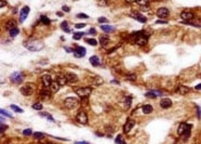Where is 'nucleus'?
I'll return each mask as SVG.
<instances>
[{
	"label": "nucleus",
	"mask_w": 201,
	"mask_h": 144,
	"mask_svg": "<svg viewBox=\"0 0 201 144\" xmlns=\"http://www.w3.org/2000/svg\"><path fill=\"white\" fill-rule=\"evenodd\" d=\"M169 14H170V11L166 8H159L158 11H157V15L160 18H166L169 16Z\"/></svg>",
	"instance_id": "obj_13"
},
{
	"label": "nucleus",
	"mask_w": 201,
	"mask_h": 144,
	"mask_svg": "<svg viewBox=\"0 0 201 144\" xmlns=\"http://www.w3.org/2000/svg\"><path fill=\"white\" fill-rule=\"evenodd\" d=\"M40 98L42 99L43 101H48L50 100L51 98V92L49 90H47V89H43V90L40 91Z\"/></svg>",
	"instance_id": "obj_19"
},
{
	"label": "nucleus",
	"mask_w": 201,
	"mask_h": 144,
	"mask_svg": "<svg viewBox=\"0 0 201 144\" xmlns=\"http://www.w3.org/2000/svg\"><path fill=\"white\" fill-rule=\"evenodd\" d=\"M20 91L24 97H30V95H33V93L35 92V88H34V85L27 83V85L23 86V87L20 89Z\"/></svg>",
	"instance_id": "obj_6"
},
{
	"label": "nucleus",
	"mask_w": 201,
	"mask_h": 144,
	"mask_svg": "<svg viewBox=\"0 0 201 144\" xmlns=\"http://www.w3.org/2000/svg\"><path fill=\"white\" fill-rule=\"evenodd\" d=\"M74 90H75V92H76V94L78 95V97L82 98V99H84V98H88L89 95L91 94V92H92V88H91V87L75 88Z\"/></svg>",
	"instance_id": "obj_3"
},
{
	"label": "nucleus",
	"mask_w": 201,
	"mask_h": 144,
	"mask_svg": "<svg viewBox=\"0 0 201 144\" xmlns=\"http://www.w3.org/2000/svg\"><path fill=\"white\" fill-rule=\"evenodd\" d=\"M123 101L125 102V104H127V108H128V107H130L131 103H132V98H131V97H125V98H123Z\"/></svg>",
	"instance_id": "obj_33"
},
{
	"label": "nucleus",
	"mask_w": 201,
	"mask_h": 144,
	"mask_svg": "<svg viewBox=\"0 0 201 144\" xmlns=\"http://www.w3.org/2000/svg\"><path fill=\"white\" fill-rule=\"evenodd\" d=\"M76 144H90L88 142H76Z\"/></svg>",
	"instance_id": "obj_55"
},
{
	"label": "nucleus",
	"mask_w": 201,
	"mask_h": 144,
	"mask_svg": "<svg viewBox=\"0 0 201 144\" xmlns=\"http://www.w3.org/2000/svg\"><path fill=\"white\" fill-rule=\"evenodd\" d=\"M23 134L24 135H30V134H33V131H31V129H25V130H23Z\"/></svg>",
	"instance_id": "obj_42"
},
{
	"label": "nucleus",
	"mask_w": 201,
	"mask_h": 144,
	"mask_svg": "<svg viewBox=\"0 0 201 144\" xmlns=\"http://www.w3.org/2000/svg\"><path fill=\"white\" fill-rule=\"evenodd\" d=\"M60 83L57 82L56 80L55 81H52V83H51V86H50V90H51V92H53V93H55V92H57V91L60 90Z\"/></svg>",
	"instance_id": "obj_22"
},
{
	"label": "nucleus",
	"mask_w": 201,
	"mask_h": 144,
	"mask_svg": "<svg viewBox=\"0 0 201 144\" xmlns=\"http://www.w3.org/2000/svg\"><path fill=\"white\" fill-rule=\"evenodd\" d=\"M94 78V85H101V83H103V79L101 77H93Z\"/></svg>",
	"instance_id": "obj_37"
},
{
	"label": "nucleus",
	"mask_w": 201,
	"mask_h": 144,
	"mask_svg": "<svg viewBox=\"0 0 201 144\" xmlns=\"http://www.w3.org/2000/svg\"><path fill=\"white\" fill-rule=\"evenodd\" d=\"M115 142L117 143V144H125V143H124V141H123V140H122V138H121V134H118L117 138L115 139Z\"/></svg>",
	"instance_id": "obj_34"
},
{
	"label": "nucleus",
	"mask_w": 201,
	"mask_h": 144,
	"mask_svg": "<svg viewBox=\"0 0 201 144\" xmlns=\"http://www.w3.org/2000/svg\"><path fill=\"white\" fill-rule=\"evenodd\" d=\"M10 79L13 83H21L24 80V75L21 72H15V73H13L11 75Z\"/></svg>",
	"instance_id": "obj_7"
},
{
	"label": "nucleus",
	"mask_w": 201,
	"mask_h": 144,
	"mask_svg": "<svg viewBox=\"0 0 201 144\" xmlns=\"http://www.w3.org/2000/svg\"><path fill=\"white\" fill-rule=\"evenodd\" d=\"M161 94H162L161 91L152 90V91H149V92L145 93V97H146V98H151V99H155V98H157V97H160Z\"/></svg>",
	"instance_id": "obj_18"
},
{
	"label": "nucleus",
	"mask_w": 201,
	"mask_h": 144,
	"mask_svg": "<svg viewBox=\"0 0 201 144\" xmlns=\"http://www.w3.org/2000/svg\"><path fill=\"white\" fill-rule=\"evenodd\" d=\"M98 23H108V20L106 18H98Z\"/></svg>",
	"instance_id": "obj_45"
},
{
	"label": "nucleus",
	"mask_w": 201,
	"mask_h": 144,
	"mask_svg": "<svg viewBox=\"0 0 201 144\" xmlns=\"http://www.w3.org/2000/svg\"><path fill=\"white\" fill-rule=\"evenodd\" d=\"M29 11H30V9H29V7H27V6H25L23 9H22L21 13H20V21H21V22H24V21H25L26 16L28 15Z\"/></svg>",
	"instance_id": "obj_14"
},
{
	"label": "nucleus",
	"mask_w": 201,
	"mask_h": 144,
	"mask_svg": "<svg viewBox=\"0 0 201 144\" xmlns=\"http://www.w3.org/2000/svg\"><path fill=\"white\" fill-rule=\"evenodd\" d=\"M134 125H135V122H134V120H133V119H128L127 124L123 126V130H124V133H129L130 130H132V128L134 127Z\"/></svg>",
	"instance_id": "obj_15"
},
{
	"label": "nucleus",
	"mask_w": 201,
	"mask_h": 144,
	"mask_svg": "<svg viewBox=\"0 0 201 144\" xmlns=\"http://www.w3.org/2000/svg\"><path fill=\"white\" fill-rule=\"evenodd\" d=\"M72 52H74V55L76 57H83L86 55V48L83 47H76L74 50H72Z\"/></svg>",
	"instance_id": "obj_9"
},
{
	"label": "nucleus",
	"mask_w": 201,
	"mask_h": 144,
	"mask_svg": "<svg viewBox=\"0 0 201 144\" xmlns=\"http://www.w3.org/2000/svg\"><path fill=\"white\" fill-rule=\"evenodd\" d=\"M16 25H17V22H16L15 20H13V18H11V20H9L8 22L4 24V27H6V29H8L9 32H10L11 29L16 27Z\"/></svg>",
	"instance_id": "obj_16"
},
{
	"label": "nucleus",
	"mask_w": 201,
	"mask_h": 144,
	"mask_svg": "<svg viewBox=\"0 0 201 144\" xmlns=\"http://www.w3.org/2000/svg\"><path fill=\"white\" fill-rule=\"evenodd\" d=\"M40 115H41V116H43V117H45V118H48L50 121H52V122L54 121V119L52 118V116H51V115H49L48 113H40Z\"/></svg>",
	"instance_id": "obj_36"
},
{
	"label": "nucleus",
	"mask_w": 201,
	"mask_h": 144,
	"mask_svg": "<svg viewBox=\"0 0 201 144\" xmlns=\"http://www.w3.org/2000/svg\"><path fill=\"white\" fill-rule=\"evenodd\" d=\"M18 33H20V29H18L17 27H15V28L10 30V36L11 37H15L16 35H18Z\"/></svg>",
	"instance_id": "obj_32"
},
{
	"label": "nucleus",
	"mask_w": 201,
	"mask_h": 144,
	"mask_svg": "<svg viewBox=\"0 0 201 144\" xmlns=\"http://www.w3.org/2000/svg\"><path fill=\"white\" fill-rule=\"evenodd\" d=\"M40 21H41V23L42 24H44V25H50V23H51V21L49 20V18H47L45 15H42L40 18Z\"/></svg>",
	"instance_id": "obj_30"
},
{
	"label": "nucleus",
	"mask_w": 201,
	"mask_h": 144,
	"mask_svg": "<svg viewBox=\"0 0 201 144\" xmlns=\"http://www.w3.org/2000/svg\"><path fill=\"white\" fill-rule=\"evenodd\" d=\"M83 35H84L83 33H75V34H74V36H72V38H74L75 40H79Z\"/></svg>",
	"instance_id": "obj_35"
},
{
	"label": "nucleus",
	"mask_w": 201,
	"mask_h": 144,
	"mask_svg": "<svg viewBox=\"0 0 201 144\" xmlns=\"http://www.w3.org/2000/svg\"><path fill=\"white\" fill-rule=\"evenodd\" d=\"M0 113H1V116L3 115V116H7V117H12V115H11V114H8V112H6L4 109H1V111H0Z\"/></svg>",
	"instance_id": "obj_44"
},
{
	"label": "nucleus",
	"mask_w": 201,
	"mask_h": 144,
	"mask_svg": "<svg viewBox=\"0 0 201 144\" xmlns=\"http://www.w3.org/2000/svg\"><path fill=\"white\" fill-rule=\"evenodd\" d=\"M127 78L129 79V80L135 81L136 80V75H135V74H129V75H127Z\"/></svg>",
	"instance_id": "obj_40"
},
{
	"label": "nucleus",
	"mask_w": 201,
	"mask_h": 144,
	"mask_svg": "<svg viewBox=\"0 0 201 144\" xmlns=\"http://www.w3.org/2000/svg\"><path fill=\"white\" fill-rule=\"evenodd\" d=\"M195 89H196V90H201V83H200V85H198V86H196Z\"/></svg>",
	"instance_id": "obj_54"
},
{
	"label": "nucleus",
	"mask_w": 201,
	"mask_h": 144,
	"mask_svg": "<svg viewBox=\"0 0 201 144\" xmlns=\"http://www.w3.org/2000/svg\"><path fill=\"white\" fill-rule=\"evenodd\" d=\"M87 42H88L89 45H97V41H96L95 39H93V38H90V39H87Z\"/></svg>",
	"instance_id": "obj_39"
},
{
	"label": "nucleus",
	"mask_w": 201,
	"mask_h": 144,
	"mask_svg": "<svg viewBox=\"0 0 201 144\" xmlns=\"http://www.w3.org/2000/svg\"><path fill=\"white\" fill-rule=\"evenodd\" d=\"M34 136H35L36 139H43L44 138V134L42 132H36V133H34Z\"/></svg>",
	"instance_id": "obj_41"
},
{
	"label": "nucleus",
	"mask_w": 201,
	"mask_h": 144,
	"mask_svg": "<svg viewBox=\"0 0 201 144\" xmlns=\"http://www.w3.org/2000/svg\"><path fill=\"white\" fill-rule=\"evenodd\" d=\"M172 105H173V102H172L171 99H169V98H163V99H161V101H160V106L164 109L170 108Z\"/></svg>",
	"instance_id": "obj_11"
},
{
	"label": "nucleus",
	"mask_w": 201,
	"mask_h": 144,
	"mask_svg": "<svg viewBox=\"0 0 201 144\" xmlns=\"http://www.w3.org/2000/svg\"><path fill=\"white\" fill-rule=\"evenodd\" d=\"M76 28H83V27H86V24H83V23H81V24H76V26H75Z\"/></svg>",
	"instance_id": "obj_46"
},
{
	"label": "nucleus",
	"mask_w": 201,
	"mask_h": 144,
	"mask_svg": "<svg viewBox=\"0 0 201 144\" xmlns=\"http://www.w3.org/2000/svg\"><path fill=\"white\" fill-rule=\"evenodd\" d=\"M89 61H90V63H91L93 66H98V65H101L100 59H98V56H97V55H93V56H91Z\"/></svg>",
	"instance_id": "obj_24"
},
{
	"label": "nucleus",
	"mask_w": 201,
	"mask_h": 144,
	"mask_svg": "<svg viewBox=\"0 0 201 144\" xmlns=\"http://www.w3.org/2000/svg\"><path fill=\"white\" fill-rule=\"evenodd\" d=\"M97 4L98 6H106V4H107V1H100V2H97Z\"/></svg>",
	"instance_id": "obj_49"
},
{
	"label": "nucleus",
	"mask_w": 201,
	"mask_h": 144,
	"mask_svg": "<svg viewBox=\"0 0 201 144\" xmlns=\"http://www.w3.org/2000/svg\"><path fill=\"white\" fill-rule=\"evenodd\" d=\"M33 108L36 111H41L43 108V105L41 103H35V104H33Z\"/></svg>",
	"instance_id": "obj_31"
},
{
	"label": "nucleus",
	"mask_w": 201,
	"mask_h": 144,
	"mask_svg": "<svg viewBox=\"0 0 201 144\" xmlns=\"http://www.w3.org/2000/svg\"><path fill=\"white\" fill-rule=\"evenodd\" d=\"M65 77H66V80L68 83H76L79 80L78 76L74 73H66L65 74Z\"/></svg>",
	"instance_id": "obj_10"
},
{
	"label": "nucleus",
	"mask_w": 201,
	"mask_h": 144,
	"mask_svg": "<svg viewBox=\"0 0 201 144\" xmlns=\"http://www.w3.org/2000/svg\"><path fill=\"white\" fill-rule=\"evenodd\" d=\"M190 130H191V125L182 122L177 129V134L178 135H184V138L187 139L190 135Z\"/></svg>",
	"instance_id": "obj_2"
},
{
	"label": "nucleus",
	"mask_w": 201,
	"mask_h": 144,
	"mask_svg": "<svg viewBox=\"0 0 201 144\" xmlns=\"http://www.w3.org/2000/svg\"><path fill=\"white\" fill-rule=\"evenodd\" d=\"M147 40H148V35L145 32H140L135 36L134 41H135V44L139 45H145L147 44Z\"/></svg>",
	"instance_id": "obj_4"
},
{
	"label": "nucleus",
	"mask_w": 201,
	"mask_h": 144,
	"mask_svg": "<svg viewBox=\"0 0 201 144\" xmlns=\"http://www.w3.org/2000/svg\"><path fill=\"white\" fill-rule=\"evenodd\" d=\"M101 28H102V30H104V32H106V33H110V32H114L115 30V27L114 26H110V25H102L101 26Z\"/></svg>",
	"instance_id": "obj_28"
},
{
	"label": "nucleus",
	"mask_w": 201,
	"mask_h": 144,
	"mask_svg": "<svg viewBox=\"0 0 201 144\" xmlns=\"http://www.w3.org/2000/svg\"><path fill=\"white\" fill-rule=\"evenodd\" d=\"M64 105L66 108L68 109H75L76 107H78L79 105V101L76 98H67L64 101Z\"/></svg>",
	"instance_id": "obj_5"
},
{
	"label": "nucleus",
	"mask_w": 201,
	"mask_h": 144,
	"mask_svg": "<svg viewBox=\"0 0 201 144\" xmlns=\"http://www.w3.org/2000/svg\"><path fill=\"white\" fill-rule=\"evenodd\" d=\"M61 27H62V29L64 30L65 33H70L71 30H70V28L68 27V23L66 22V21H64L62 24H61Z\"/></svg>",
	"instance_id": "obj_29"
},
{
	"label": "nucleus",
	"mask_w": 201,
	"mask_h": 144,
	"mask_svg": "<svg viewBox=\"0 0 201 144\" xmlns=\"http://www.w3.org/2000/svg\"><path fill=\"white\" fill-rule=\"evenodd\" d=\"M136 3L141 6V10H143V11H147L149 8V3L147 1H137Z\"/></svg>",
	"instance_id": "obj_27"
},
{
	"label": "nucleus",
	"mask_w": 201,
	"mask_h": 144,
	"mask_svg": "<svg viewBox=\"0 0 201 144\" xmlns=\"http://www.w3.org/2000/svg\"><path fill=\"white\" fill-rule=\"evenodd\" d=\"M77 18H88L89 16L87 15V14H84V13H79V14H77Z\"/></svg>",
	"instance_id": "obj_43"
},
{
	"label": "nucleus",
	"mask_w": 201,
	"mask_h": 144,
	"mask_svg": "<svg viewBox=\"0 0 201 144\" xmlns=\"http://www.w3.org/2000/svg\"><path fill=\"white\" fill-rule=\"evenodd\" d=\"M24 47L26 49H28L29 51L36 52V51L42 50L43 47H44V44L41 40H38V39H28L26 41H24Z\"/></svg>",
	"instance_id": "obj_1"
},
{
	"label": "nucleus",
	"mask_w": 201,
	"mask_h": 144,
	"mask_svg": "<svg viewBox=\"0 0 201 144\" xmlns=\"http://www.w3.org/2000/svg\"><path fill=\"white\" fill-rule=\"evenodd\" d=\"M90 34H92V35H95V34H96V30L94 29V28H91V29H90Z\"/></svg>",
	"instance_id": "obj_50"
},
{
	"label": "nucleus",
	"mask_w": 201,
	"mask_h": 144,
	"mask_svg": "<svg viewBox=\"0 0 201 144\" xmlns=\"http://www.w3.org/2000/svg\"><path fill=\"white\" fill-rule=\"evenodd\" d=\"M76 120L81 125H86L88 122V116H87V113L84 111H79L78 114L76 116Z\"/></svg>",
	"instance_id": "obj_8"
},
{
	"label": "nucleus",
	"mask_w": 201,
	"mask_h": 144,
	"mask_svg": "<svg viewBox=\"0 0 201 144\" xmlns=\"http://www.w3.org/2000/svg\"><path fill=\"white\" fill-rule=\"evenodd\" d=\"M156 23L157 24H166V21H156Z\"/></svg>",
	"instance_id": "obj_53"
},
{
	"label": "nucleus",
	"mask_w": 201,
	"mask_h": 144,
	"mask_svg": "<svg viewBox=\"0 0 201 144\" xmlns=\"http://www.w3.org/2000/svg\"><path fill=\"white\" fill-rule=\"evenodd\" d=\"M142 111H143V113H144V114H150V113L154 111V108H152V106L150 104H144L142 106Z\"/></svg>",
	"instance_id": "obj_23"
},
{
	"label": "nucleus",
	"mask_w": 201,
	"mask_h": 144,
	"mask_svg": "<svg viewBox=\"0 0 201 144\" xmlns=\"http://www.w3.org/2000/svg\"><path fill=\"white\" fill-rule=\"evenodd\" d=\"M56 81L60 83V86H64V85H66V83H67V80H66L65 75H59V76H57Z\"/></svg>",
	"instance_id": "obj_26"
},
{
	"label": "nucleus",
	"mask_w": 201,
	"mask_h": 144,
	"mask_svg": "<svg viewBox=\"0 0 201 144\" xmlns=\"http://www.w3.org/2000/svg\"><path fill=\"white\" fill-rule=\"evenodd\" d=\"M193 13L190 11H184L181 13V18L182 20H183V22H188L189 20H192L193 18Z\"/></svg>",
	"instance_id": "obj_12"
},
{
	"label": "nucleus",
	"mask_w": 201,
	"mask_h": 144,
	"mask_svg": "<svg viewBox=\"0 0 201 144\" xmlns=\"http://www.w3.org/2000/svg\"><path fill=\"white\" fill-rule=\"evenodd\" d=\"M190 91V89L188 88V87H186V86H178L177 87V93H180V94L182 95H185V94H187L188 92Z\"/></svg>",
	"instance_id": "obj_21"
},
{
	"label": "nucleus",
	"mask_w": 201,
	"mask_h": 144,
	"mask_svg": "<svg viewBox=\"0 0 201 144\" xmlns=\"http://www.w3.org/2000/svg\"><path fill=\"white\" fill-rule=\"evenodd\" d=\"M132 16H134L135 20H137L139 22H141V23H146V21H147V18H145V16H143V15H141V14H139V13H132Z\"/></svg>",
	"instance_id": "obj_25"
},
{
	"label": "nucleus",
	"mask_w": 201,
	"mask_h": 144,
	"mask_svg": "<svg viewBox=\"0 0 201 144\" xmlns=\"http://www.w3.org/2000/svg\"><path fill=\"white\" fill-rule=\"evenodd\" d=\"M4 129H7V126H4V125H2V124H1V132H3Z\"/></svg>",
	"instance_id": "obj_52"
},
{
	"label": "nucleus",
	"mask_w": 201,
	"mask_h": 144,
	"mask_svg": "<svg viewBox=\"0 0 201 144\" xmlns=\"http://www.w3.org/2000/svg\"><path fill=\"white\" fill-rule=\"evenodd\" d=\"M57 15H59V16H62V15H63V13H62V12H57Z\"/></svg>",
	"instance_id": "obj_56"
},
{
	"label": "nucleus",
	"mask_w": 201,
	"mask_h": 144,
	"mask_svg": "<svg viewBox=\"0 0 201 144\" xmlns=\"http://www.w3.org/2000/svg\"><path fill=\"white\" fill-rule=\"evenodd\" d=\"M62 9H63V11H65V12H69L70 10H69V8L67 6H63L62 7Z\"/></svg>",
	"instance_id": "obj_48"
},
{
	"label": "nucleus",
	"mask_w": 201,
	"mask_h": 144,
	"mask_svg": "<svg viewBox=\"0 0 201 144\" xmlns=\"http://www.w3.org/2000/svg\"><path fill=\"white\" fill-rule=\"evenodd\" d=\"M196 108H197V112H198V118H200V117H201V111H200V107L197 105V106H196Z\"/></svg>",
	"instance_id": "obj_47"
},
{
	"label": "nucleus",
	"mask_w": 201,
	"mask_h": 144,
	"mask_svg": "<svg viewBox=\"0 0 201 144\" xmlns=\"http://www.w3.org/2000/svg\"><path fill=\"white\" fill-rule=\"evenodd\" d=\"M42 83H43V86H44L45 88L47 87L50 88L51 83H52V79H51V76L49 75V74H45V75L42 76Z\"/></svg>",
	"instance_id": "obj_17"
},
{
	"label": "nucleus",
	"mask_w": 201,
	"mask_h": 144,
	"mask_svg": "<svg viewBox=\"0 0 201 144\" xmlns=\"http://www.w3.org/2000/svg\"><path fill=\"white\" fill-rule=\"evenodd\" d=\"M4 6H7V2L6 1H1V2H0V7H1V8H2V7H4Z\"/></svg>",
	"instance_id": "obj_51"
},
{
	"label": "nucleus",
	"mask_w": 201,
	"mask_h": 144,
	"mask_svg": "<svg viewBox=\"0 0 201 144\" xmlns=\"http://www.w3.org/2000/svg\"><path fill=\"white\" fill-rule=\"evenodd\" d=\"M100 44L103 48H106V45L109 44V37L106 35H103L100 37Z\"/></svg>",
	"instance_id": "obj_20"
},
{
	"label": "nucleus",
	"mask_w": 201,
	"mask_h": 144,
	"mask_svg": "<svg viewBox=\"0 0 201 144\" xmlns=\"http://www.w3.org/2000/svg\"><path fill=\"white\" fill-rule=\"evenodd\" d=\"M11 109H13V111L16 112V113H23V109L20 108V107H17L16 105H11Z\"/></svg>",
	"instance_id": "obj_38"
}]
</instances>
